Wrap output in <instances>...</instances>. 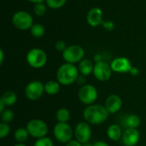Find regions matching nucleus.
Listing matches in <instances>:
<instances>
[{
  "label": "nucleus",
  "mask_w": 146,
  "mask_h": 146,
  "mask_svg": "<svg viewBox=\"0 0 146 146\" xmlns=\"http://www.w3.org/2000/svg\"><path fill=\"white\" fill-rule=\"evenodd\" d=\"M12 23L20 30H27L33 26V20L27 11H17L12 17Z\"/></svg>",
  "instance_id": "nucleus-7"
},
{
  "label": "nucleus",
  "mask_w": 146,
  "mask_h": 146,
  "mask_svg": "<svg viewBox=\"0 0 146 146\" xmlns=\"http://www.w3.org/2000/svg\"><path fill=\"white\" fill-rule=\"evenodd\" d=\"M27 129L29 134L35 139H41L45 137L48 133L47 124L39 119H33L28 121Z\"/></svg>",
  "instance_id": "nucleus-5"
},
{
  "label": "nucleus",
  "mask_w": 146,
  "mask_h": 146,
  "mask_svg": "<svg viewBox=\"0 0 146 146\" xmlns=\"http://www.w3.org/2000/svg\"><path fill=\"white\" fill-rule=\"evenodd\" d=\"M29 135L30 134H29L27 127L26 128L20 127L17 130H15V139L20 144H23L24 142H26L28 139Z\"/></svg>",
  "instance_id": "nucleus-21"
},
{
  "label": "nucleus",
  "mask_w": 146,
  "mask_h": 146,
  "mask_svg": "<svg viewBox=\"0 0 146 146\" xmlns=\"http://www.w3.org/2000/svg\"><path fill=\"white\" fill-rule=\"evenodd\" d=\"M33 146H54V143L53 141L47 137H44L41 139H38Z\"/></svg>",
  "instance_id": "nucleus-27"
},
{
  "label": "nucleus",
  "mask_w": 146,
  "mask_h": 146,
  "mask_svg": "<svg viewBox=\"0 0 146 146\" xmlns=\"http://www.w3.org/2000/svg\"><path fill=\"white\" fill-rule=\"evenodd\" d=\"M98 90L92 85H84L79 90L78 97L81 103L91 105L98 99Z\"/></svg>",
  "instance_id": "nucleus-8"
},
{
  "label": "nucleus",
  "mask_w": 146,
  "mask_h": 146,
  "mask_svg": "<svg viewBox=\"0 0 146 146\" xmlns=\"http://www.w3.org/2000/svg\"><path fill=\"white\" fill-rule=\"evenodd\" d=\"M45 1L47 6L53 9H57L62 8L67 2V0H45Z\"/></svg>",
  "instance_id": "nucleus-24"
},
{
  "label": "nucleus",
  "mask_w": 146,
  "mask_h": 146,
  "mask_svg": "<svg viewBox=\"0 0 146 146\" xmlns=\"http://www.w3.org/2000/svg\"><path fill=\"white\" fill-rule=\"evenodd\" d=\"M16 100H17V96H16V94L14 92H12V91H8V92H5L3 95H2V97H1V98H0V101H2L4 104H5V106L7 107V106H12V105H14L15 103H16Z\"/></svg>",
  "instance_id": "nucleus-19"
},
{
  "label": "nucleus",
  "mask_w": 146,
  "mask_h": 146,
  "mask_svg": "<svg viewBox=\"0 0 146 146\" xmlns=\"http://www.w3.org/2000/svg\"><path fill=\"white\" fill-rule=\"evenodd\" d=\"M123 123L127 128H136V129H138V127H139V125L141 123V120H140L139 115L133 114V115H127L124 119Z\"/></svg>",
  "instance_id": "nucleus-18"
},
{
  "label": "nucleus",
  "mask_w": 146,
  "mask_h": 146,
  "mask_svg": "<svg viewBox=\"0 0 146 146\" xmlns=\"http://www.w3.org/2000/svg\"><path fill=\"white\" fill-rule=\"evenodd\" d=\"M93 146H110L107 143L104 141H97L96 143L93 144Z\"/></svg>",
  "instance_id": "nucleus-31"
},
{
  "label": "nucleus",
  "mask_w": 146,
  "mask_h": 146,
  "mask_svg": "<svg viewBox=\"0 0 146 146\" xmlns=\"http://www.w3.org/2000/svg\"><path fill=\"white\" fill-rule=\"evenodd\" d=\"M82 146H93V145H91V144H89V143H86V144H83V145Z\"/></svg>",
  "instance_id": "nucleus-36"
},
{
  "label": "nucleus",
  "mask_w": 146,
  "mask_h": 146,
  "mask_svg": "<svg viewBox=\"0 0 146 146\" xmlns=\"http://www.w3.org/2000/svg\"><path fill=\"white\" fill-rule=\"evenodd\" d=\"M15 146H27V145H24V144H20V143H19V144L15 145Z\"/></svg>",
  "instance_id": "nucleus-37"
},
{
  "label": "nucleus",
  "mask_w": 146,
  "mask_h": 146,
  "mask_svg": "<svg viewBox=\"0 0 146 146\" xmlns=\"http://www.w3.org/2000/svg\"><path fill=\"white\" fill-rule=\"evenodd\" d=\"M75 139L81 144L88 143L92 137V128L86 121H81L77 124L74 129Z\"/></svg>",
  "instance_id": "nucleus-11"
},
{
  "label": "nucleus",
  "mask_w": 146,
  "mask_h": 146,
  "mask_svg": "<svg viewBox=\"0 0 146 146\" xmlns=\"http://www.w3.org/2000/svg\"><path fill=\"white\" fill-rule=\"evenodd\" d=\"M58 81L50 80L44 84V92L49 95H56L60 92L61 86Z\"/></svg>",
  "instance_id": "nucleus-20"
},
{
  "label": "nucleus",
  "mask_w": 146,
  "mask_h": 146,
  "mask_svg": "<svg viewBox=\"0 0 146 146\" xmlns=\"http://www.w3.org/2000/svg\"><path fill=\"white\" fill-rule=\"evenodd\" d=\"M93 68H94V65L92 62V61H90L89 59H83L80 62L79 72L84 76L90 75L92 73H93Z\"/></svg>",
  "instance_id": "nucleus-17"
},
{
  "label": "nucleus",
  "mask_w": 146,
  "mask_h": 146,
  "mask_svg": "<svg viewBox=\"0 0 146 146\" xmlns=\"http://www.w3.org/2000/svg\"><path fill=\"white\" fill-rule=\"evenodd\" d=\"M13 118H14V113H13L12 110H4L1 113L2 122L9 123V122H10V121H12Z\"/></svg>",
  "instance_id": "nucleus-26"
},
{
  "label": "nucleus",
  "mask_w": 146,
  "mask_h": 146,
  "mask_svg": "<svg viewBox=\"0 0 146 146\" xmlns=\"http://www.w3.org/2000/svg\"><path fill=\"white\" fill-rule=\"evenodd\" d=\"M109 115L110 113L105 106L94 104L88 105L83 112L85 121L92 125H98L104 122L108 119Z\"/></svg>",
  "instance_id": "nucleus-1"
},
{
  "label": "nucleus",
  "mask_w": 146,
  "mask_h": 146,
  "mask_svg": "<svg viewBox=\"0 0 146 146\" xmlns=\"http://www.w3.org/2000/svg\"><path fill=\"white\" fill-rule=\"evenodd\" d=\"M78 77L79 68H77L74 64L68 62L61 65L56 72L57 81L63 86L73 84L78 80Z\"/></svg>",
  "instance_id": "nucleus-2"
},
{
  "label": "nucleus",
  "mask_w": 146,
  "mask_h": 146,
  "mask_svg": "<svg viewBox=\"0 0 146 146\" xmlns=\"http://www.w3.org/2000/svg\"><path fill=\"white\" fill-rule=\"evenodd\" d=\"M28 1L33 3H43L44 0H28Z\"/></svg>",
  "instance_id": "nucleus-34"
},
{
  "label": "nucleus",
  "mask_w": 146,
  "mask_h": 146,
  "mask_svg": "<svg viewBox=\"0 0 146 146\" xmlns=\"http://www.w3.org/2000/svg\"><path fill=\"white\" fill-rule=\"evenodd\" d=\"M56 118L58 121V122H68V121L70 118V113L69 110L66 108H61L57 110L56 114Z\"/></svg>",
  "instance_id": "nucleus-22"
},
{
  "label": "nucleus",
  "mask_w": 146,
  "mask_h": 146,
  "mask_svg": "<svg viewBox=\"0 0 146 146\" xmlns=\"http://www.w3.org/2000/svg\"><path fill=\"white\" fill-rule=\"evenodd\" d=\"M27 62L33 68H41L47 62L46 53L38 48L32 49L27 54Z\"/></svg>",
  "instance_id": "nucleus-3"
},
{
  "label": "nucleus",
  "mask_w": 146,
  "mask_h": 146,
  "mask_svg": "<svg viewBox=\"0 0 146 146\" xmlns=\"http://www.w3.org/2000/svg\"><path fill=\"white\" fill-rule=\"evenodd\" d=\"M55 46H56V49L58 51H62V52H63V51L66 50V48H67L66 43H65L64 41H62V40H58V41L56 43Z\"/></svg>",
  "instance_id": "nucleus-29"
},
{
  "label": "nucleus",
  "mask_w": 146,
  "mask_h": 146,
  "mask_svg": "<svg viewBox=\"0 0 146 146\" xmlns=\"http://www.w3.org/2000/svg\"><path fill=\"white\" fill-rule=\"evenodd\" d=\"M85 56L84 49L77 44L70 45L66 48V50L62 52L63 59L71 64H74L76 62H80Z\"/></svg>",
  "instance_id": "nucleus-6"
},
{
  "label": "nucleus",
  "mask_w": 146,
  "mask_h": 146,
  "mask_svg": "<svg viewBox=\"0 0 146 146\" xmlns=\"http://www.w3.org/2000/svg\"><path fill=\"white\" fill-rule=\"evenodd\" d=\"M93 74L98 80L104 82L110 79L112 74V68L110 64L104 61H101L95 63L93 68Z\"/></svg>",
  "instance_id": "nucleus-10"
},
{
  "label": "nucleus",
  "mask_w": 146,
  "mask_h": 146,
  "mask_svg": "<svg viewBox=\"0 0 146 146\" xmlns=\"http://www.w3.org/2000/svg\"><path fill=\"white\" fill-rule=\"evenodd\" d=\"M110 67L112 71L116 73H130L133 68L130 60L127 57H117L114 59L110 63Z\"/></svg>",
  "instance_id": "nucleus-12"
},
{
  "label": "nucleus",
  "mask_w": 146,
  "mask_h": 146,
  "mask_svg": "<svg viewBox=\"0 0 146 146\" xmlns=\"http://www.w3.org/2000/svg\"><path fill=\"white\" fill-rule=\"evenodd\" d=\"M5 107H6L5 104H4L2 101H0V113H2V112L5 110V109H4Z\"/></svg>",
  "instance_id": "nucleus-33"
},
{
  "label": "nucleus",
  "mask_w": 146,
  "mask_h": 146,
  "mask_svg": "<svg viewBox=\"0 0 146 146\" xmlns=\"http://www.w3.org/2000/svg\"><path fill=\"white\" fill-rule=\"evenodd\" d=\"M104 106L110 114H115L122 107V99L120 96L112 94L106 98Z\"/></svg>",
  "instance_id": "nucleus-13"
},
{
  "label": "nucleus",
  "mask_w": 146,
  "mask_h": 146,
  "mask_svg": "<svg viewBox=\"0 0 146 146\" xmlns=\"http://www.w3.org/2000/svg\"><path fill=\"white\" fill-rule=\"evenodd\" d=\"M9 133H10V127L8 125V123L1 122L0 123V138L4 139L9 134Z\"/></svg>",
  "instance_id": "nucleus-28"
},
{
  "label": "nucleus",
  "mask_w": 146,
  "mask_h": 146,
  "mask_svg": "<svg viewBox=\"0 0 146 146\" xmlns=\"http://www.w3.org/2000/svg\"><path fill=\"white\" fill-rule=\"evenodd\" d=\"M103 11L101 9L95 7L91 9L86 15V21L92 27H98L103 23Z\"/></svg>",
  "instance_id": "nucleus-15"
},
{
  "label": "nucleus",
  "mask_w": 146,
  "mask_h": 146,
  "mask_svg": "<svg viewBox=\"0 0 146 146\" xmlns=\"http://www.w3.org/2000/svg\"><path fill=\"white\" fill-rule=\"evenodd\" d=\"M31 34L34 38H41L44 36L45 33V29L43 25L41 24H33L31 27Z\"/></svg>",
  "instance_id": "nucleus-23"
},
{
  "label": "nucleus",
  "mask_w": 146,
  "mask_h": 146,
  "mask_svg": "<svg viewBox=\"0 0 146 146\" xmlns=\"http://www.w3.org/2000/svg\"><path fill=\"white\" fill-rule=\"evenodd\" d=\"M44 92V85L38 80H33L28 83L25 88V96L31 101L38 100Z\"/></svg>",
  "instance_id": "nucleus-9"
},
{
  "label": "nucleus",
  "mask_w": 146,
  "mask_h": 146,
  "mask_svg": "<svg viewBox=\"0 0 146 146\" xmlns=\"http://www.w3.org/2000/svg\"><path fill=\"white\" fill-rule=\"evenodd\" d=\"M46 5L44 4L43 3H35L34 7H33V11L35 13V15H37L38 16H43L45 13H46Z\"/></svg>",
  "instance_id": "nucleus-25"
},
{
  "label": "nucleus",
  "mask_w": 146,
  "mask_h": 146,
  "mask_svg": "<svg viewBox=\"0 0 146 146\" xmlns=\"http://www.w3.org/2000/svg\"><path fill=\"white\" fill-rule=\"evenodd\" d=\"M122 134L123 133L121 127L116 124L110 126L107 130V136L112 141H119L121 139H122Z\"/></svg>",
  "instance_id": "nucleus-16"
},
{
  "label": "nucleus",
  "mask_w": 146,
  "mask_h": 146,
  "mask_svg": "<svg viewBox=\"0 0 146 146\" xmlns=\"http://www.w3.org/2000/svg\"><path fill=\"white\" fill-rule=\"evenodd\" d=\"M140 134L136 128H127L122 134V141L126 146H135L139 141Z\"/></svg>",
  "instance_id": "nucleus-14"
},
{
  "label": "nucleus",
  "mask_w": 146,
  "mask_h": 146,
  "mask_svg": "<svg viewBox=\"0 0 146 146\" xmlns=\"http://www.w3.org/2000/svg\"><path fill=\"white\" fill-rule=\"evenodd\" d=\"M130 74H132V75H133V76H136V75H138L139 74V69L137 68H132V69H131V71H130Z\"/></svg>",
  "instance_id": "nucleus-32"
},
{
  "label": "nucleus",
  "mask_w": 146,
  "mask_h": 146,
  "mask_svg": "<svg viewBox=\"0 0 146 146\" xmlns=\"http://www.w3.org/2000/svg\"><path fill=\"white\" fill-rule=\"evenodd\" d=\"M83 144L79 142L77 139H72L66 144V146H82Z\"/></svg>",
  "instance_id": "nucleus-30"
},
{
  "label": "nucleus",
  "mask_w": 146,
  "mask_h": 146,
  "mask_svg": "<svg viewBox=\"0 0 146 146\" xmlns=\"http://www.w3.org/2000/svg\"><path fill=\"white\" fill-rule=\"evenodd\" d=\"M53 133L58 142L65 144L72 140L74 135V132L67 122H58L53 129Z\"/></svg>",
  "instance_id": "nucleus-4"
},
{
  "label": "nucleus",
  "mask_w": 146,
  "mask_h": 146,
  "mask_svg": "<svg viewBox=\"0 0 146 146\" xmlns=\"http://www.w3.org/2000/svg\"><path fill=\"white\" fill-rule=\"evenodd\" d=\"M0 54H1V61H0V62H1V64H2L3 62V50H0Z\"/></svg>",
  "instance_id": "nucleus-35"
}]
</instances>
